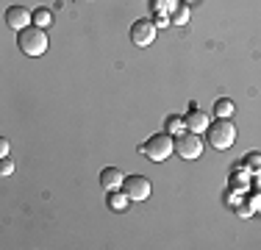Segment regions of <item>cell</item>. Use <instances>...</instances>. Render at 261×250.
<instances>
[{
	"label": "cell",
	"mask_w": 261,
	"mask_h": 250,
	"mask_svg": "<svg viewBox=\"0 0 261 250\" xmlns=\"http://www.w3.org/2000/svg\"><path fill=\"white\" fill-rule=\"evenodd\" d=\"M186 17H189V9H186V6H178V9L170 11V22L172 25H184Z\"/></svg>",
	"instance_id": "7c38bea8"
},
{
	"label": "cell",
	"mask_w": 261,
	"mask_h": 250,
	"mask_svg": "<svg viewBox=\"0 0 261 250\" xmlns=\"http://www.w3.org/2000/svg\"><path fill=\"white\" fill-rule=\"evenodd\" d=\"M153 39H156V22L153 20H136L130 25V42L136 47H147Z\"/></svg>",
	"instance_id": "5b68a950"
},
{
	"label": "cell",
	"mask_w": 261,
	"mask_h": 250,
	"mask_svg": "<svg viewBox=\"0 0 261 250\" xmlns=\"http://www.w3.org/2000/svg\"><path fill=\"white\" fill-rule=\"evenodd\" d=\"M125 184V175H122V170H117V167H106V170L100 172V186L109 192L120 189V186Z\"/></svg>",
	"instance_id": "9c48e42d"
},
{
	"label": "cell",
	"mask_w": 261,
	"mask_h": 250,
	"mask_svg": "<svg viewBox=\"0 0 261 250\" xmlns=\"http://www.w3.org/2000/svg\"><path fill=\"white\" fill-rule=\"evenodd\" d=\"M175 153L181 156V159L192 161V159H200L203 156V139L200 134H195V131H181V134L175 136Z\"/></svg>",
	"instance_id": "3957f363"
},
{
	"label": "cell",
	"mask_w": 261,
	"mask_h": 250,
	"mask_svg": "<svg viewBox=\"0 0 261 250\" xmlns=\"http://www.w3.org/2000/svg\"><path fill=\"white\" fill-rule=\"evenodd\" d=\"M125 200H130V197L128 195H117V192H114V195H111V209L122 211V209H125Z\"/></svg>",
	"instance_id": "5bb4252c"
},
{
	"label": "cell",
	"mask_w": 261,
	"mask_h": 250,
	"mask_svg": "<svg viewBox=\"0 0 261 250\" xmlns=\"http://www.w3.org/2000/svg\"><path fill=\"white\" fill-rule=\"evenodd\" d=\"M122 192L130 200H147L150 197V181L145 175H128L125 184H122Z\"/></svg>",
	"instance_id": "8992f818"
},
{
	"label": "cell",
	"mask_w": 261,
	"mask_h": 250,
	"mask_svg": "<svg viewBox=\"0 0 261 250\" xmlns=\"http://www.w3.org/2000/svg\"><path fill=\"white\" fill-rule=\"evenodd\" d=\"M53 20V14H50V9H45V6H39V9L34 11V22L39 25V28H47Z\"/></svg>",
	"instance_id": "8fae6325"
},
{
	"label": "cell",
	"mask_w": 261,
	"mask_h": 250,
	"mask_svg": "<svg viewBox=\"0 0 261 250\" xmlns=\"http://www.w3.org/2000/svg\"><path fill=\"white\" fill-rule=\"evenodd\" d=\"M208 145L214 150H228L236 142V128L228 117H217L214 125H208Z\"/></svg>",
	"instance_id": "7a4b0ae2"
},
{
	"label": "cell",
	"mask_w": 261,
	"mask_h": 250,
	"mask_svg": "<svg viewBox=\"0 0 261 250\" xmlns=\"http://www.w3.org/2000/svg\"><path fill=\"white\" fill-rule=\"evenodd\" d=\"M31 20H34V14H31L25 6H11V9L6 11V25H9V28H14V31L28 28Z\"/></svg>",
	"instance_id": "52a82bcc"
},
{
	"label": "cell",
	"mask_w": 261,
	"mask_h": 250,
	"mask_svg": "<svg viewBox=\"0 0 261 250\" xmlns=\"http://www.w3.org/2000/svg\"><path fill=\"white\" fill-rule=\"evenodd\" d=\"M214 114H217V117H228V120H231V114H233V100L220 97V100L214 103Z\"/></svg>",
	"instance_id": "30bf717a"
},
{
	"label": "cell",
	"mask_w": 261,
	"mask_h": 250,
	"mask_svg": "<svg viewBox=\"0 0 261 250\" xmlns=\"http://www.w3.org/2000/svg\"><path fill=\"white\" fill-rule=\"evenodd\" d=\"M247 164H250L253 170H261V159H258V153H250V159H247Z\"/></svg>",
	"instance_id": "2e32d148"
},
{
	"label": "cell",
	"mask_w": 261,
	"mask_h": 250,
	"mask_svg": "<svg viewBox=\"0 0 261 250\" xmlns=\"http://www.w3.org/2000/svg\"><path fill=\"white\" fill-rule=\"evenodd\" d=\"M11 172H14V161H11L9 156H3V161H0V175L6 178V175H11Z\"/></svg>",
	"instance_id": "9a60e30c"
},
{
	"label": "cell",
	"mask_w": 261,
	"mask_h": 250,
	"mask_svg": "<svg viewBox=\"0 0 261 250\" xmlns=\"http://www.w3.org/2000/svg\"><path fill=\"white\" fill-rule=\"evenodd\" d=\"M181 125H186L181 117H167V131L170 134H181Z\"/></svg>",
	"instance_id": "4fadbf2b"
},
{
	"label": "cell",
	"mask_w": 261,
	"mask_h": 250,
	"mask_svg": "<svg viewBox=\"0 0 261 250\" xmlns=\"http://www.w3.org/2000/svg\"><path fill=\"white\" fill-rule=\"evenodd\" d=\"M186 128H189V131H195V134H206V131H208V114H206V111H200V109H197V106L195 103H192V111H189V114H186Z\"/></svg>",
	"instance_id": "ba28073f"
},
{
	"label": "cell",
	"mask_w": 261,
	"mask_h": 250,
	"mask_svg": "<svg viewBox=\"0 0 261 250\" xmlns=\"http://www.w3.org/2000/svg\"><path fill=\"white\" fill-rule=\"evenodd\" d=\"M17 45L25 56H42L47 50V36H45V28L39 25H28L17 34Z\"/></svg>",
	"instance_id": "6da1fadb"
},
{
	"label": "cell",
	"mask_w": 261,
	"mask_h": 250,
	"mask_svg": "<svg viewBox=\"0 0 261 250\" xmlns=\"http://www.w3.org/2000/svg\"><path fill=\"white\" fill-rule=\"evenodd\" d=\"M0 156H9V142L0 139Z\"/></svg>",
	"instance_id": "e0dca14e"
},
{
	"label": "cell",
	"mask_w": 261,
	"mask_h": 250,
	"mask_svg": "<svg viewBox=\"0 0 261 250\" xmlns=\"http://www.w3.org/2000/svg\"><path fill=\"white\" fill-rule=\"evenodd\" d=\"M172 147H175V142H172L170 136H167V134H156V136H150V142L142 145L139 150H142V153H147V159H150V161H164V159H170V156H172Z\"/></svg>",
	"instance_id": "277c9868"
}]
</instances>
